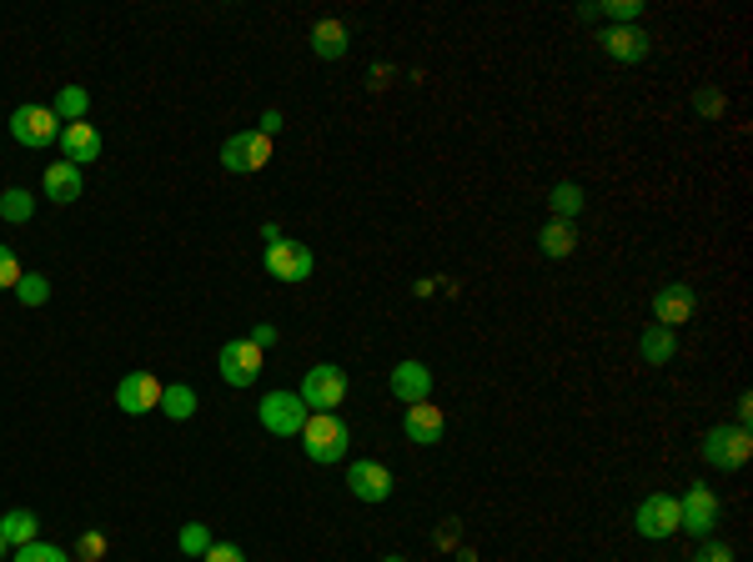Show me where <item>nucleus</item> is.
<instances>
[{"label":"nucleus","instance_id":"nucleus-1","mask_svg":"<svg viewBox=\"0 0 753 562\" xmlns=\"http://www.w3.org/2000/svg\"><path fill=\"white\" fill-rule=\"evenodd\" d=\"M296 437H302V452L312 457V462H322V467L342 462V457H347V447H352L347 422H342L337 412H312V417H306V427Z\"/></svg>","mask_w":753,"mask_h":562},{"label":"nucleus","instance_id":"nucleus-2","mask_svg":"<svg viewBox=\"0 0 753 562\" xmlns=\"http://www.w3.org/2000/svg\"><path fill=\"white\" fill-rule=\"evenodd\" d=\"M753 457V437L749 427H733V422H719L703 433V462L719 467V472H739L743 462Z\"/></svg>","mask_w":753,"mask_h":562},{"label":"nucleus","instance_id":"nucleus-3","mask_svg":"<svg viewBox=\"0 0 753 562\" xmlns=\"http://www.w3.org/2000/svg\"><path fill=\"white\" fill-rule=\"evenodd\" d=\"M262 346L251 342V336H231L227 346L217 352V372H221V382L227 387H251V382L262 377Z\"/></svg>","mask_w":753,"mask_h":562},{"label":"nucleus","instance_id":"nucleus-4","mask_svg":"<svg viewBox=\"0 0 753 562\" xmlns=\"http://www.w3.org/2000/svg\"><path fill=\"white\" fill-rule=\"evenodd\" d=\"M296 397L306 402V412H337L342 402H347V372H342L337 362H322V367H312L302 377Z\"/></svg>","mask_w":753,"mask_h":562},{"label":"nucleus","instance_id":"nucleus-5","mask_svg":"<svg viewBox=\"0 0 753 562\" xmlns=\"http://www.w3.org/2000/svg\"><path fill=\"white\" fill-rule=\"evenodd\" d=\"M257 417H262V427L272 437H296L306 427V402L296 397V392H266L262 402H257Z\"/></svg>","mask_w":753,"mask_h":562},{"label":"nucleus","instance_id":"nucleus-6","mask_svg":"<svg viewBox=\"0 0 753 562\" xmlns=\"http://www.w3.org/2000/svg\"><path fill=\"white\" fill-rule=\"evenodd\" d=\"M719 518H723V508H719V498H713V487H703V482H693L678 498V532H693V538H709L713 528H719Z\"/></svg>","mask_w":753,"mask_h":562},{"label":"nucleus","instance_id":"nucleus-7","mask_svg":"<svg viewBox=\"0 0 753 562\" xmlns=\"http://www.w3.org/2000/svg\"><path fill=\"white\" fill-rule=\"evenodd\" d=\"M266 162H272V140H266L262 131H237V136H227V146H221V166L237 176L262 171Z\"/></svg>","mask_w":753,"mask_h":562},{"label":"nucleus","instance_id":"nucleus-8","mask_svg":"<svg viewBox=\"0 0 753 562\" xmlns=\"http://www.w3.org/2000/svg\"><path fill=\"white\" fill-rule=\"evenodd\" d=\"M11 136L31 152H45L51 140H61V121H55L51 106H15L11 111Z\"/></svg>","mask_w":753,"mask_h":562},{"label":"nucleus","instance_id":"nucleus-9","mask_svg":"<svg viewBox=\"0 0 753 562\" xmlns=\"http://www.w3.org/2000/svg\"><path fill=\"white\" fill-rule=\"evenodd\" d=\"M634 528H638V538H648V542L673 538L678 532V498H668V492H648V498L638 502V512H634Z\"/></svg>","mask_w":753,"mask_h":562},{"label":"nucleus","instance_id":"nucleus-10","mask_svg":"<svg viewBox=\"0 0 753 562\" xmlns=\"http://www.w3.org/2000/svg\"><path fill=\"white\" fill-rule=\"evenodd\" d=\"M693 312H699V292L688 287V281H668V287H658L653 292V326H683L693 322Z\"/></svg>","mask_w":753,"mask_h":562},{"label":"nucleus","instance_id":"nucleus-11","mask_svg":"<svg viewBox=\"0 0 753 562\" xmlns=\"http://www.w3.org/2000/svg\"><path fill=\"white\" fill-rule=\"evenodd\" d=\"M312 267H317L312 247H302V241H292V237L266 241V271H272L276 281H306Z\"/></svg>","mask_w":753,"mask_h":562},{"label":"nucleus","instance_id":"nucleus-12","mask_svg":"<svg viewBox=\"0 0 753 562\" xmlns=\"http://www.w3.org/2000/svg\"><path fill=\"white\" fill-rule=\"evenodd\" d=\"M116 407L126 412V417H146V412L161 407V382L151 377V372H126V377L116 382Z\"/></svg>","mask_w":753,"mask_h":562},{"label":"nucleus","instance_id":"nucleus-13","mask_svg":"<svg viewBox=\"0 0 753 562\" xmlns=\"http://www.w3.org/2000/svg\"><path fill=\"white\" fill-rule=\"evenodd\" d=\"M347 492L357 502H387V498H393V472H387L383 462L362 457V462L347 467Z\"/></svg>","mask_w":753,"mask_h":562},{"label":"nucleus","instance_id":"nucleus-14","mask_svg":"<svg viewBox=\"0 0 753 562\" xmlns=\"http://www.w3.org/2000/svg\"><path fill=\"white\" fill-rule=\"evenodd\" d=\"M402 433H407V443H417V447H437L442 433H448V417H442L437 402H412L402 417Z\"/></svg>","mask_w":753,"mask_h":562},{"label":"nucleus","instance_id":"nucleus-15","mask_svg":"<svg viewBox=\"0 0 753 562\" xmlns=\"http://www.w3.org/2000/svg\"><path fill=\"white\" fill-rule=\"evenodd\" d=\"M648 51H653V41H648L638 25H608V31H603V55H608V61H618V65L648 61Z\"/></svg>","mask_w":753,"mask_h":562},{"label":"nucleus","instance_id":"nucleus-16","mask_svg":"<svg viewBox=\"0 0 753 562\" xmlns=\"http://www.w3.org/2000/svg\"><path fill=\"white\" fill-rule=\"evenodd\" d=\"M387 387H393L397 402H407V407H412V402L432 397V372H427L422 362H397L393 377H387Z\"/></svg>","mask_w":753,"mask_h":562},{"label":"nucleus","instance_id":"nucleus-17","mask_svg":"<svg viewBox=\"0 0 753 562\" xmlns=\"http://www.w3.org/2000/svg\"><path fill=\"white\" fill-rule=\"evenodd\" d=\"M61 152H66L71 166H86L101 156V131L91 121H76V126H61Z\"/></svg>","mask_w":753,"mask_h":562},{"label":"nucleus","instance_id":"nucleus-18","mask_svg":"<svg viewBox=\"0 0 753 562\" xmlns=\"http://www.w3.org/2000/svg\"><path fill=\"white\" fill-rule=\"evenodd\" d=\"M41 186H45V196H51V201H61V206L81 201V166L51 162V166H45V176H41Z\"/></svg>","mask_w":753,"mask_h":562},{"label":"nucleus","instance_id":"nucleus-19","mask_svg":"<svg viewBox=\"0 0 753 562\" xmlns=\"http://www.w3.org/2000/svg\"><path fill=\"white\" fill-rule=\"evenodd\" d=\"M537 247H543V257L563 261L578 251V231H573V221H547V227L537 231Z\"/></svg>","mask_w":753,"mask_h":562},{"label":"nucleus","instance_id":"nucleus-20","mask_svg":"<svg viewBox=\"0 0 753 562\" xmlns=\"http://www.w3.org/2000/svg\"><path fill=\"white\" fill-rule=\"evenodd\" d=\"M673 352H678V342H673V332H668V326H648V332L638 336V357H644L648 367H668V362H673Z\"/></svg>","mask_w":753,"mask_h":562},{"label":"nucleus","instance_id":"nucleus-21","mask_svg":"<svg viewBox=\"0 0 753 562\" xmlns=\"http://www.w3.org/2000/svg\"><path fill=\"white\" fill-rule=\"evenodd\" d=\"M312 51H317L322 61H342V55H347V25L342 21H317L312 25Z\"/></svg>","mask_w":753,"mask_h":562},{"label":"nucleus","instance_id":"nucleus-22","mask_svg":"<svg viewBox=\"0 0 753 562\" xmlns=\"http://www.w3.org/2000/svg\"><path fill=\"white\" fill-rule=\"evenodd\" d=\"M51 111H55V121H66V126L86 121V111H91L86 86H61V91H55V101H51Z\"/></svg>","mask_w":753,"mask_h":562},{"label":"nucleus","instance_id":"nucleus-23","mask_svg":"<svg viewBox=\"0 0 753 562\" xmlns=\"http://www.w3.org/2000/svg\"><path fill=\"white\" fill-rule=\"evenodd\" d=\"M547 206H553V221H573L583 211V186L578 181H557L553 191H547Z\"/></svg>","mask_w":753,"mask_h":562},{"label":"nucleus","instance_id":"nucleus-24","mask_svg":"<svg viewBox=\"0 0 753 562\" xmlns=\"http://www.w3.org/2000/svg\"><path fill=\"white\" fill-rule=\"evenodd\" d=\"M0 538H6V548H25V542H35V512L15 508L0 518Z\"/></svg>","mask_w":753,"mask_h":562},{"label":"nucleus","instance_id":"nucleus-25","mask_svg":"<svg viewBox=\"0 0 753 562\" xmlns=\"http://www.w3.org/2000/svg\"><path fill=\"white\" fill-rule=\"evenodd\" d=\"M35 217V196L11 186V191H0V221H11V227H25Z\"/></svg>","mask_w":753,"mask_h":562},{"label":"nucleus","instance_id":"nucleus-26","mask_svg":"<svg viewBox=\"0 0 753 562\" xmlns=\"http://www.w3.org/2000/svg\"><path fill=\"white\" fill-rule=\"evenodd\" d=\"M161 412H166L171 422L197 417V392L186 387V382H171V387H161Z\"/></svg>","mask_w":753,"mask_h":562},{"label":"nucleus","instance_id":"nucleus-27","mask_svg":"<svg viewBox=\"0 0 753 562\" xmlns=\"http://www.w3.org/2000/svg\"><path fill=\"white\" fill-rule=\"evenodd\" d=\"M211 542H217V538H211V528H207V522H186V528L176 532V548H181L186 558H207V548H211Z\"/></svg>","mask_w":753,"mask_h":562},{"label":"nucleus","instance_id":"nucleus-28","mask_svg":"<svg viewBox=\"0 0 753 562\" xmlns=\"http://www.w3.org/2000/svg\"><path fill=\"white\" fill-rule=\"evenodd\" d=\"M15 296H21V306H45V302H51V277L25 271V277L15 281Z\"/></svg>","mask_w":753,"mask_h":562},{"label":"nucleus","instance_id":"nucleus-29","mask_svg":"<svg viewBox=\"0 0 753 562\" xmlns=\"http://www.w3.org/2000/svg\"><path fill=\"white\" fill-rule=\"evenodd\" d=\"M693 111H699L703 121H723V111H729V96H723L719 86H699V91H693Z\"/></svg>","mask_w":753,"mask_h":562},{"label":"nucleus","instance_id":"nucleus-30","mask_svg":"<svg viewBox=\"0 0 753 562\" xmlns=\"http://www.w3.org/2000/svg\"><path fill=\"white\" fill-rule=\"evenodd\" d=\"M598 15L603 21H613V25H634L638 15H644V0H603Z\"/></svg>","mask_w":753,"mask_h":562},{"label":"nucleus","instance_id":"nucleus-31","mask_svg":"<svg viewBox=\"0 0 753 562\" xmlns=\"http://www.w3.org/2000/svg\"><path fill=\"white\" fill-rule=\"evenodd\" d=\"M15 562H71V558H66L61 548H55V542H41V538H35V542H25V548H15Z\"/></svg>","mask_w":753,"mask_h":562},{"label":"nucleus","instance_id":"nucleus-32","mask_svg":"<svg viewBox=\"0 0 753 562\" xmlns=\"http://www.w3.org/2000/svg\"><path fill=\"white\" fill-rule=\"evenodd\" d=\"M25 271H21V257H15L6 241H0V292H15V281H21Z\"/></svg>","mask_w":753,"mask_h":562},{"label":"nucleus","instance_id":"nucleus-33","mask_svg":"<svg viewBox=\"0 0 753 562\" xmlns=\"http://www.w3.org/2000/svg\"><path fill=\"white\" fill-rule=\"evenodd\" d=\"M101 552H106V538H101V532H81V542H76V558H81V562H96Z\"/></svg>","mask_w":753,"mask_h":562},{"label":"nucleus","instance_id":"nucleus-34","mask_svg":"<svg viewBox=\"0 0 753 562\" xmlns=\"http://www.w3.org/2000/svg\"><path fill=\"white\" fill-rule=\"evenodd\" d=\"M201 562H247V552H241L237 542H211L207 558H201Z\"/></svg>","mask_w":753,"mask_h":562},{"label":"nucleus","instance_id":"nucleus-35","mask_svg":"<svg viewBox=\"0 0 753 562\" xmlns=\"http://www.w3.org/2000/svg\"><path fill=\"white\" fill-rule=\"evenodd\" d=\"M693 562H733V548H723V542H703V548L693 552Z\"/></svg>","mask_w":753,"mask_h":562},{"label":"nucleus","instance_id":"nucleus-36","mask_svg":"<svg viewBox=\"0 0 753 562\" xmlns=\"http://www.w3.org/2000/svg\"><path fill=\"white\" fill-rule=\"evenodd\" d=\"M247 336H251V342H257V346H262V352H266V346L276 342V326H272V322H257Z\"/></svg>","mask_w":753,"mask_h":562},{"label":"nucleus","instance_id":"nucleus-37","mask_svg":"<svg viewBox=\"0 0 753 562\" xmlns=\"http://www.w3.org/2000/svg\"><path fill=\"white\" fill-rule=\"evenodd\" d=\"M432 542H437V548H442V552H448V548H458V522H442V528L432 532Z\"/></svg>","mask_w":753,"mask_h":562},{"label":"nucleus","instance_id":"nucleus-38","mask_svg":"<svg viewBox=\"0 0 753 562\" xmlns=\"http://www.w3.org/2000/svg\"><path fill=\"white\" fill-rule=\"evenodd\" d=\"M282 126H286V116H282V111H266V116H262V126H257V131H262V136L272 140V136H276V131H282Z\"/></svg>","mask_w":753,"mask_h":562},{"label":"nucleus","instance_id":"nucleus-39","mask_svg":"<svg viewBox=\"0 0 753 562\" xmlns=\"http://www.w3.org/2000/svg\"><path fill=\"white\" fill-rule=\"evenodd\" d=\"M749 417H753V397L743 392V397H739V422H733V427H749Z\"/></svg>","mask_w":753,"mask_h":562},{"label":"nucleus","instance_id":"nucleus-40","mask_svg":"<svg viewBox=\"0 0 753 562\" xmlns=\"http://www.w3.org/2000/svg\"><path fill=\"white\" fill-rule=\"evenodd\" d=\"M383 562H407V558H402V552H387V558H383Z\"/></svg>","mask_w":753,"mask_h":562},{"label":"nucleus","instance_id":"nucleus-41","mask_svg":"<svg viewBox=\"0 0 753 562\" xmlns=\"http://www.w3.org/2000/svg\"><path fill=\"white\" fill-rule=\"evenodd\" d=\"M0 558H6V538H0Z\"/></svg>","mask_w":753,"mask_h":562}]
</instances>
